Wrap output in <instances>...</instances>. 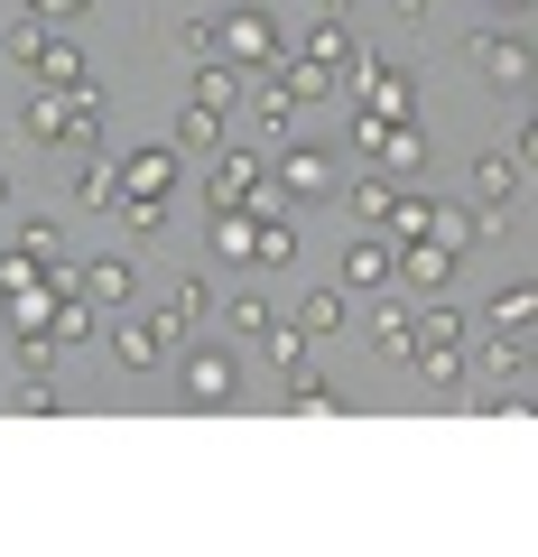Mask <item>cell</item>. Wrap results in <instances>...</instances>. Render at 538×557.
<instances>
[{
	"mask_svg": "<svg viewBox=\"0 0 538 557\" xmlns=\"http://www.w3.org/2000/svg\"><path fill=\"white\" fill-rule=\"evenodd\" d=\"M233 102H241V65L196 57V84H186V112H177V149H214L233 131Z\"/></svg>",
	"mask_w": 538,
	"mask_h": 557,
	"instance_id": "cell-1",
	"label": "cell"
},
{
	"mask_svg": "<svg viewBox=\"0 0 538 557\" xmlns=\"http://www.w3.org/2000/svg\"><path fill=\"white\" fill-rule=\"evenodd\" d=\"M10 65H28V84H57V94H75V84H93L84 75V47L65 38V28H47V20H10Z\"/></svg>",
	"mask_w": 538,
	"mask_h": 557,
	"instance_id": "cell-2",
	"label": "cell"
},
{
	"mask_svg": "<svg viewBox=\"0 0 538 557\" xmlns=\"http://www.w3.org/2000/svg\"><path fill=\"white\" fill-rule=\"evenodd\" d=\"M325 94H335V75L306 65V57H288V47L260 65V121H270V131H288V121H298L306 102H325Z\"/></svg>",
	"mask_w": 538,
	"mask_h": 557,
	"instance_id": "cell-3",
	"label": "cell"
},
{
	"mask_svg": "<svg viewBox=\"0 0 538 557\" xmlns=\"http://www.w3.org/2000/svg\"><path fill=\"white\" fill-rule=\"evenodd\" d=\"M353 149H362V168H380V177H418V168H427V121H372V112H353Z\"/></svg>",
	"mask_w": 538,
	"mask_h": 557,
	"instance_id": "cell-4",
	"label": "cell"
},
{
	"mask_svg": "<svg viewBox=\"0 0 538 557\" xmlns=\"http://www.w3.org/2000/svg\"><path fill=\"white\" fill-rule=\"evenodd\" d=\"M288 47V28H279V10H260V0H233L214 20V57L223 65H270Z\"/></svg>",
	"mask_w": 538,
	"mask_h": 557,
	"instance_id": "cell-5",
	"label": "cell"
},
{
	"mask_svg": "<svg viewBox=\"0 0 538 557\" xmlns=\"http://www.w3.org/2000/svg\"><path fill=\"white\" fill-rule=\"evenodd\" d=\"M306 65H325V75H335L343 94H353V84H362V65H372V47H362L353 28H343V10H325V20L306 28Z\"/></svg>",
	"mask_w": 538,
	"mask_h": 557,
	"instance_id": "cell-6",
	"label": "cell"
},
{
	"mask_svg": "<svg viewBox=\"0 0 538 557\" xmlns=\"http://www.w3.org/2000/svg\"><path fill=\"white\" fill-rule=\"evenodd\" d=\"M177 399L186 409H233L241 399V362L233 354H186L177 362Z\"/></svg>",
	"mask_w": 538,
	"mask_h": 557,
	"instance_id": "cell-7",
	"label": "cell"
},
{
	"mask_svg": "<svg viewBox=\"0 0 538 557\" xmlns=\"http://www.w3.org/2000/svg\"><path fill=\"white\" fill-rule=\"evenodd\" d=\"M167 344H177V325H167V317H140V307H121V325H112V362H121V372H159Z\"/></svg>",
	"mask_w": 538,
	"mask_h": 557,
	"instance_id": "cell-8",
	"label": "cell"
},
{
	"mask_svg": "<svg viewBox=\"0 0 538 557\" xmlns=\"http://www.w3.org/2000/svg\"><path fill=\"white\" fill-rule=\"evenodd\" d=\"M464 57H474V75L492 84V94H520V84H529V38H501V28H483V38H464Z\"/></svg>",
	"mask_w": 538,
	"mask_h": 557,
	"instance_id": "cell-9",
	"label": "cell"
},
{
	"mask_svg": "<svg viewBox=\"0 0 538 557\" xmlns=\"http://www.w3.org/2000/svg\"><path fill=\"white\" fill-rule=\"evenodd\" d=\"M204 242H214L223 270H251L260 260V214L251 205H204Z\"/></svg>",
	"mask_w": 538,
	"mask_h": 557,
	"instance_id": "cell-10",
	"label": "cell"
},
{
	"mask_svg": "<svg viewBox=\"0 0 538 557\" xmlns=\"http://www.w3.org/2000/svg\"><path fill=\"white\" fill-rule=\"evenodd\" d=\"M75 298H93L102 317H121V307L140 298V270H130V251H102V260H84V270H75Z\"/></svg>",
	"mask_w": 538,
	"mask_h": 557,
	"instance_id": "cell-11",
	"label": "cell"
},
{
	"mask_svg": "<svg viewBox=\"0 0 538 557\" xmlns=\"http://www.w3.org/2000/svg\"><path fill=\"white\" fill-rule=\"evenodd\" d=\"M353 94H362V112H372V121H418V84L399 75V65H380V57L362 65Z\"/></svg>",
	"mask_w": 538,
	"mask_h": 557,
	"instance_id": "cell-12",
	"label": "cell"
},
{
	"mask_svg": "<svg viewBox=\"0 0 538 557\" xmlns=\"http://www.w3.org/2000/svg\"><path fill=\"white\" fill-rule=\"evenodd\" d=\"M112 168H121V196H159V205H167L186 159H177V149H130V159H112Z\"/></svg>",
	"mask_w": 538,
	"mask_h": 557,
	"instance_id": "cell-13",
	"label": "cell"
},
{
	"mask_svg": "<svg viewBox=\"0 0 538 557\" xmlns=\"http://www.w3.org/2000/svg\"><path fill=\"white\" fill-rule=\"evenodd\" d=\"M270 177H279V196H335V159L325 149H288V159H270Z\"/></svg>",
	"mask_w": 538,
	"mask_h": 557,
	"instance_id": "cell-14",
	"label": "cell"
},
{
	"mask_svg": "<svg viewBox=\"0 0 538 557\" xmlns=\"http://www.w3.org/2000/svg\"><path fill=\"white\" fill-rule=\"evenodd\" d=\"M390 278H399V242H380V233L343 242V288H390Z\"/></svg>",
	"mask_w": 538,
	"mask_h": 557,
	"instance_id": "cell-15",
	"label": "cell"
},
{
	"mask_svg": "<svg viewBox=\"0 0 538 557\" xmlns=\"http://www.w3.org/2000/svg\"><path fill=\"white\" fill-rule=\"evenodd\" d=\"M455 260L464 251H446V242H399V278H409V288H427V298H437V288H446V278H455Z\"/></svg>",
	"mask_w": 538,
	"mask_h": 557,
	"instance_id": "cell-16",
	"label": "cell"
},
{
	"mask_svg": "<svg viewBox=\"0 0 538 557\" xmlns=\"http://www.w3.org/2000/svg\"><path fill=\"white\" fill-rule=\"evenodd\" d=\"M260 177H270V159H260V149H223V159H214V186H204V205H241Z\"/></svg>",
	"mask_w": 538,
	"mask_h": 557,
	"instance_id": "cell-17",
	"label": "cell"
},
{
	"mask_svg": "<svg viewBox=\"0 0 538 557\" xmlns=\"http://www.w3.org/2000/svg\"><path fill=\"white\" fill-rule=\"evenodd\" d=\"M57 260H65V251H57ZM57 260H47V251H28V242H10V251H0V298H10V307H20V298H38Z\"/></svg>",
	"mask_w": 538,
	"mask_h": 557,
	"instance_id": "cell-18",
	"label": "cell"
},
{
	"mask_svg": "<svg viewBox=\"0 0 538 557\" xmlns=\"http://www.w3.org/2000/svg\"><path fill=\"white\" fill-rule=\"evenodd\" d=\"M20 139H38V149H65V94H57V84H38V94L20 102Z\"/></svg>",
	"mask_w": 538,
	"mask_h": 557,
	"instance_id": "cell-19",
	"label": "cell"
},
{
	"mask_svg": "<svg viewBox=\"0 0 538 557\" xmlns=\"http://www.w3.org/2000/svg\"><path fill=\"white\" fill-rule=\"evenodd\" d=\"M483 317H492V335H529V325H538V278H511Z\"/></svg>",
	"mask_w": 538,
	"mask_h": 557,
	"instance_id": "cell-20",
	"label": "cell"
},
{
	"mask_svg": "<svg viewBox=\"0 0 538 557\" xmlns=\"http://www.w3.org/2000/svg\"><path fill=\"white\" fill-rule=\"evenodd\" d=\"M409 344H464V307H446V288L427 307H409Z\"/></svg>",
	"mask_w": 538,
	"mask_h": 557,
	"instance_id": "cell-21",
	"label": "cell"
},
{
	"mask_svg": "<svg viewBox=\"0 0 538 557\" xmlns=\"http://www.w3.org/2000/svg\"><path fill=\"white\" fill-rule=\"evenodd\" d=\"M65 149H102V94H93V84L65 94Z\"/></svg>",
	"mask_w": 538,
	"mask_h": 557,
	"instance_id": "cell-22",
	"label": "cell"
},
{
	"mask_svg": "<svg viewBox=\"0 0 538 557\" xmlns=\"http://www.w3.org/2000/svg\"><path fill=\"white\" fill-rule=\"evenodd\" d=\"M288 325H298L306 344H316V335H343V288H306V298H298V317H288Z\"/></svg>",
	"mask_w": 538,
	"mask_h": 557,
	"instance_id": "cell-23",
	"label": "cell"
},
{
	"mask_svg": "<svg viewBox=\"0 0 538 557\" xmlns=\"http://www.w3.org/2000/svg\"><path fill=\"white\" fill-rule=\"evenodd\" d=\"M390 196H399V186L380 177V168H362V186H343V205H353V223H362V233H380V214H390Z\"/></svg>",
	"mask_w": 538,
	"mask_h": 557,
	"instance_id": "cell-24",
	"label": "cell"
},
{
	"mask_svg": "<svg viewBox=\"0 0 538 557\" xmlns=\"http://www.w3.org/2000/svg\"><path fill=\"white\" fill-rule=\"evenodd\" d=\"M223 325H233V335H241V344H260V335H270V325H279V307L260 298V288H241V298H233V307H223Z\"/></svg>",
	"mask_w": 538,
	"mask_h": 557,
	"instance_id": "cell-25",
	"label": "cell"
},
{
	"mask_svg": "<svg viewBox=\"0 0 538 557\" xmlns=\"http://www.w3.org/2000/svg\"><path fill=\"white\" fill-rule=\"evenodd\" d=\"M112 214H121V233H130V242H159V233H167V205H159V196H121Z\"/></svg>",
	"mask_w": 538,
	"mask_h": 557,
	"instance_id": "cell-26",
	"label": "cell"
},
{
	"mask_svg": "<svg viewBox=\"0 0 538 557\" xmlns=\"http://www.w3.org/2000/svg\"><path fill=\"white\" fill-rule=\"evenodd\" d=\"M409 362H418L437 391H455V381H464V344H409Z\"/></svg>",
	"mask_w": 538,
	"mask_h": 557,
	"instance_id": "cell-27",
	"label": "cell"
},
{
	"mask_svg": "<svg viewBox=\"0 0 538 557\" xmlns=\"http://www.w3.org/2000/svg\"><path fill=\"white\" fill-rule=\"evenodd\" d=\"M204 307H214V278H177V288H167V325H177V335L204 317Z\"/></svg>",
	"mask_w": 538,
	"mask_h": 557,
	"instance_id": "cell-28",
	"label": "cell"
},
{
	"mask_svg": "<svg viewBox=\"0 0 538 557\" xmlns=\"http://www.w3.org/2000/svg\"><path fill=\"white\" fill-rule=\"evenodd\" d=\"M372 344H380V354H409V307H399V298L372 307Z\"/></svg>",
	"mask_w": 538,
	"mask_h": 557,
	"instance_id": "cell-29",
	"label": "cell"
},
{
	"mask_svg": "<svg viewBox=\"0 0 538 557\" xmlns=\"http://www.w3.org/2000/svg\"><path fill=\"white\" fill-rule=\"evenodd\" d=\"M288 409H306V418H335V409H343V399H335V391H325V381H316V372H288Z\"/></svg>",
	"mask_w": 538,
	"mask_h": 557,
	"instance_id": "cell-30",
	"label": "cell"
},
{
	"mask_svg": "<svg viewBox=\"0 0 538 557\" xmlns=\"http://www.w3.org/2000/svg\"><path fill=\"white\" fill-rule=\"evenodd\" d=\"M288 260H298V223H260V270H288Z\"/></svg>",
	"mask_w": 538,
	"mask_h": 557,
	"instance_id": "cell-31",
	"label": "cell"
},
{
	"mask_svg": "<svg viewBox=\"0 0 538 557\" xmlns=\"http://www.w3.org/2000/svg\"><path fill=\"white\" fill-rule=\"evenodd\" d=\"M20 335V372H57V335L47 325H10Z\"/></svg>",
	"mask_w": 538,
	"mask_h": 557,
	"instance_id": "cell-32",
	"label": "cell"
},
{
	"mask_svg": "<svg viewBox=\"0 0 538 557\" xmlns=\"http://www.w3.org/2000/svg\"><path fill=\"white\" fill-rule=\"evenodd\" d=\"M75 196L112 214V205H121V168H112V159H102V168H84V177H75Z\"/></svg>",
	"mask_w": 538,
	"mask_h": 557,
	"instance_id": "cell-33",
	"label": "cell"
},
{
	"mask_svg": "<svg viewBox=\"0 0 538 557\" xmlns=\"http://www.w3.org/2000/svg\"><path fill=\"white\" fill-rule=\"evenodd\" d=\"M260 344H270V362H279V381H288V372H306V335H298V325H270Z\"/></svg>",
	"mask_w": 538,
	"mask_h": 557,
	"instance_id": "cell-34",
	"label": "cell"
},
{
	"mask_svg": "<svg viewBox=\"0 0 538 557\" xmlns=\"http://www.w3.org/2000/svg\"><path fill=\"white\" fill-rule=\"evenodd\" d=\"M167 47H186V57H214V28H204V20H167Z\"/></svg>",
	"mask_w": 538,
	"mask_h": 557,
	"instance_id": "cell-35",
	"label": "cell"
},
{
	"mask_svg": "<svg viewBox=\"0 0 538 557\" xmlns=\"http://www.w3.org/2000/svg\"><path fill=\"white\" fill-rule=\"evenodd\" d=\"M93 0H28V20H47V28H65V20H84Z\"/></svg>",
	"mask_w": 538,
	"mask_h": 557,
	"instance_id": "cell-36",
	"label": "cell"
},
{
	"mask_svg": "<svg viewBox=\"0 0 538 557\" xmlns=\"http://www.w3.org/2000/svg\"><path fill=\"white\" fill-rule=\"evenodd\" d=\"M390 10H399V20H427V10H437V0H390Z\"/></svg>",
	"mask_w": 538,
	"mask_h": 557,
	"instance_id": "cell-37",
	"label": "cell"
},
{
	"mask_svg": "<svg viewBox=\"0 0 538 557\" xmlns=\"http://www.w3.org/2000/svg\"><path fill=\"white\" fill-rule=\"evenodd\" d=\"M316 10H353V0H316Z\"/></svg>",
	"mask_w": 538,
	"mask_h": 557,
	"instance_id": "cell-38",
	"label": "cell"
},
{
	"mask_svg": "<svg viewBox=\"0 0 538 557\" xmlns=\"http://www.w3.org/2000/svg\"><path fill=\"white\" fill-rule=\"evenodd\" d=\"M501 10H529V0H501Z\"/></svg>",
	"mask_w": 538,
	"mask_h": 557,
	"instance_id": "cell-39",
	"label": "cell"
},
{
	"mask_svg": "<svg viewBox=\"0 0 538 557\" xmlns=\"http://www.w3.org/2000/svg\"><path fill=\"white\" fill-rule=\"evenodd\" d=\"M0 205H10V177H0Z\"/></svg>",
	"mask_w": 538,
	"mask_h": 557,
	"instance_id": "cell-40",
	"label": "cell"
}]
</instances>
